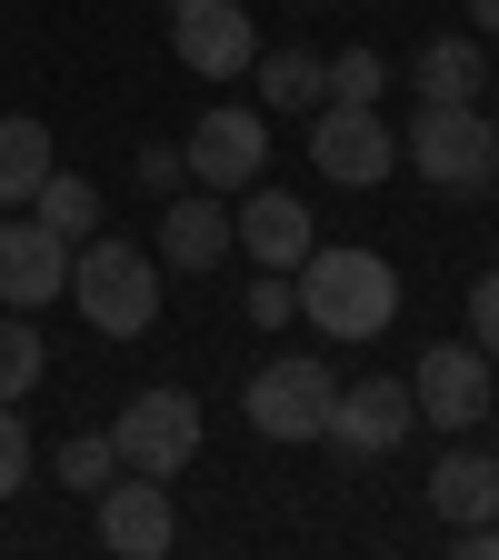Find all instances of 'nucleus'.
<instances>
[{
  "instance_id": "1",
  "label": "nucleus",
  "mask_w": 499,
  "mask_h": 560,
  "mask_svg": "<svg viewBox=\"0 0 499 560\" xmlns=\"http://www.w3.org/2000/svg\"><path fill=\"white\" fill-rule=\"evenodd\" d=\"M290 280H300V311H310L320 340H380L400 320V270L380 250H320L310 241V260Z\"/></svg>"
},
{
  "instance_id": "4",
  "label": "nucleus",
  "mask_w": 499,
  "mask_h": 560,
  "mask_svg": "<svg viewBox=\"0 0 499 560\" xmlns=\"http://www.w3.org/2000/svg\"><path fill=\"white\" fill-rule=\"evenodd\" d=\"M110 451H120V470H151V480H180L190 460H200V400L190 390H130L120 400V420H110Z\"/></svg>"
},
{
  "instance_id": "28",
  "label": "nucleus",
  "mask_w": 499,
  "mask_h": 560,
  "mask_svg": "<svg viewBox=\"0 0 499 560\" xmlns=\"http://www.w3.org/2000/svg\"><path fill=\"white\" fill-rule=\"evenodd\" d=\"M489 451H499V400H489Z\"/></svg>"
},
{
  "instance_id": "16",
  "label": "nucleus",
  "mask_w": 499,
  "mask_h": 560,
  "mask_svg": "<svg viewBox=\"0 0 499 560\" xmlns=\"http://www.w3.org/2000/svg\"><path fill=\"white\" fill-rule=\"evenodd\" d=\"M409 81H419V101H479V91H489V50H479V31H440L430 50L409 60Z\"/></svg>"
},
{
  "instance_id": "25",
  "label": "nucleus",
  "mask_w": 499,
  "mask_h": 560,
  "mask_svg": "<svg viewBox=\"0 0 499 560\" xmlns=\"http://www.w3.org/2000/svg\"><path fill=\"white\" fill-rule=\"evenodd\" d=\"M470 340H479L489 361H499V260H489V270L470 280Z\"/></svg>"
},
{
  "instance_id": "7",
  "label": "nucleus",
  "mask_w": 499,
  "mask_h": 560,
  "mask_svg": "<svg viewBox=\"0 0 499 560\" xmlns=\"http://www.w3.org/2000/svg\"><path fill=\"white\" fill-rule=\"evenodd\" d=\"M489 350L479 340H440V350H419V371H409V410L419 420H430V431H479V420H489Z\"/></svg>"
},
{
  "instance_id": "26",
  "label": "nucleus",
  "mask_w": 499,
  "mask_h": 560,
  "mask_svg": "<svg viewBox=\"0 0 499 560\" xmlns=\"http://www.w3.org/2000/svg\"><path fill=\"white\" fill-rule=\"evenodd\" d=\"M180 180H190V161H180V151H161V140H151V151H140V190H151V200H170Z\"/></svg>"
},
{
  "instance_id": "21",
  "label": "nucleus",
  "mask_w": 499,
  "mask_h": 560,
  "mask_svg": "<svg viewBox=\"0 0 499 560\" xmlns=\"http://www.w3.org/2000/svg\"><path fill=\"white\" fill-rule=\"evenodd\" d=\"M50 470H60V490H81V501H91V490H100V480L120 470V451H110V431H60Z\"/></svg>"
},
{
  "instance_id": "5",
  "label": "nucleus",
  "mask_w": 499,
  "mask_h": 560,
  "mask_svg": "<svg viewBox=\"0 0 499 560\" xmlns=\"http://www.w3.org/2000/svg\"><path fill=\"white\" fill-rule=\"evenodd\" d=\"M310 171H330L340 190H370L400 171V130L380 120V101H320L310 110Z\"/></svg>"
},
{
  "instance_id": "13",
  "label": "nucleus",
  "mask_w": 499,
  "mask_h": 560,
  "mask_svg": "<svg viewBox=\"0 0 499 560\" xmlns=\"http://www.w3.org/2000/svg\"><path fill=\"white\" fill-rule=\"evenodd\" d=\"M70 291V241L40 221H0V311H50Z\"/></svg>"
},
{
  "instance_id": "2",
  "label": "nucleus",
  "mask_w": 499,
  "mask_h": 560,
  "mask_svg": "<svg viewBox=\"0 0 499 560\" xmlns=\"http://www.w3.org/2000/svg\"><path fill=\"white\" fill-rule=\"evenodd\" d=\"M70 301H81V320L100 340H140V330H161V250H140V241H81L70 250Z\"/></svg>"
},
{
  "instance_id": "14",
  "label": "nucleus",
  "mask_w": 499,
  "mask_h": 560,
  "mask_svg": "<svg viewBox=\"0 0 499 560\" xmlns=\"http://www.w3.org/2000/svg\"><path fill=\"white\" fill-rule=\"evenodd\" d=\"M151 250H161V270H221L230 260V200L221 190H170Z\"/></svg>"
},
{
  "instance_id": "23",
  "label": "nucleus",
  "mask_w": 499,
  "mask_h": 560,
  "mask_svg": "<svg viewBox=\"0 0 499 560\" xmlns=\"http://www.w3.org/2000/svg\"><path fill=\"white\" fill-rule=\"evenodd\" d=\"M31 460H40V451H31V420L0 400V501H11V490H31Z\"/></svg>"
},
{
  "instance_id": "11",
  "label": "nucleus",
  "mask_w": 499,
  "mask_h": 560,
  "mask_svg": "<svg viewBox=\"0 0 499 560\" xmlns=\"http://www.w3.org/2000/svg\"><path fill=\"white\" fill-rule=\"evenodd\" d=\"M91 501H100V550H110V560H161V550L180 540L170 490H161L151 470H110Z\"/></svg>"
},
{
  "instance_id": "29",
  "label": "nucleus",
  "mask_w": 499,
  "mask_h": 560,
  "mask_svg": "<svg viewBox=\"0 0 499 560\" xmlns=\"http://www.w3.org/2000/svg\"><path fill=\"white\" fill-rule=\"evenodd\" d=\"M161 11H190V0H161Z\"/></svg>"
},
{
  "instance_id": "12",
  "label": "nucleus",
  "mask_w": 499,
  "mask_h": 560,
  "mask_svg": "<svg viewBox=\"0 0 499 560\" xmlns=\"http://www.w3.org/2000/svg\"><path fill=\"white\" fill-rule=\"evenodd\" d=\"M310 241H320V221H310L300 190H270V180L240 190V210H230V250H240V260H260V270H300Z\"/></svg>"
},
{
  "instance_id": "15",
  "label": "nucleus",
  "mask_w": 499,
  "mask_h": 560,
  "mask_svg": "<svg viewBox=\"0 0 499 560\" xmlns=\"http://www.w3.org/2000/svg\"><path fill=\"white\" fill-rule=\"evenodd\" d=\"M430 501H440V521H450V530L499 521V451H460V441H450V460L430 470Z\"/></svg>"
},
{
  "instance_id": "24",
  "label": "nucleus",
  "mask_w": 499,
  "mask_h": 560,
  "mask_svg": "<svg viewBox=\"0 0 499 560\" xmlns=\"http://www.w3.org/2000/svg\"><path fill=\"white\" fill-rule=\"evenodd\" d=\"M290 311H300V280H290V270H260V280H250V320H260V330H280Z\"/></svg>"
},
{
  "instance_id": "6",
  "label": "nucleus",
  "mask_w": 499,
  "mask_h": 560,
  "mask_svg": "<svg viewBox=\"0 0 499 560\" xmlns=\"http://www.w3.org/2000/svg\"><path fill=\"white\" fill-rule=\"evenodd\" d=\"M330 400H340V381H330V361H310V350L270 361V371L240 390V410H250L260 441H320V431H330Z\"/></svg>"
},
{
  "instance_id": "22",
  "label": "nucleus",
  "mask_w": 499,
  "mask_h": 560,
  "mask_svg": "<svg viewBox=\"0 0 499 560\" xmlns=\"http://www.w3.org/2000/svg\"><path fill=\"white\" fill-rule=\"evenodd\" d=\"M390 91V60L380 50H340L330 60V101H380Z\"/></svg>"
},
{
  "instance_id": "3",
  "label": "nucleus",
  "mask_w": 499,
  "mask_h": 560,
  "mask_svg": "<svg viewBox=\"0 0 499 560\" xmlns=\"http://www.w3.org/2000/svg\"><path fill=\"white\" fill-rule=\"evenodd\" d=\"M400 161H409L419 180L460 190V200H489V190H499V120H489L479 101H419Z\"/></svg>"
},
{
  "instance_id": "20",
  "label": "nucleus",
  "mask_w": 499,
  "mask_h": 560,
  "mask_svg": "<svg viewBox=\"0 0 499 560\" xmlns=\"http://www.w3.org/2000/svg\"><path fill=\"white\" fill-rule=\"evenodd\" d=\"M40 330H31V311H0V400H31L40 390Z\"/></svg>"
},
{
  "instance_id": "18",
  "label": "nucleus",
  "mask_w": 499,
  "mask_h": 560,
  "mask_svg": "<svg viewBox=\"0 0 499 560\" xmlns=\"http://www.w3.org/2000/svg\"><path fill=\"white\" fill-rule=\"evenodd\" d=\"M31 221H40V231H60L70 250H81V241L100 231V190H91L81 171H40V190H31Z\"/></svg>"
},
{
  "instance_id": "9",
  "label": "nucleus",
  "mask_w": 499,
  "mask_h": 560,
  "mask_svg": "<svg viewBox=\"0 0 499 560\" xmlns=\"http://www.w3.org/2000/svg\"><path fill=\"white\" fill-rule=\"evenodd\" d=\"M180 161H190V180L200 190H250L260 171H270V120L260 110H200V130L180 140Z\"/></svg>"
},
{
  "instance_id": "10",
  "label": "nucleus",
  "mask_w": 499,
  "mask_h": 560,
  "mask_svg": "<svg viewBox=\"0 0 499 560\" xmlns=\"http://www.w3.org/2000/svg\"><path fill=\"white\" fill-rule=\"evenodd\" d=\"M419 431V410H409V381H340V400H330V451H349V460H390L400 441Z\"/></svg>"
},
{
  "instance_id": "17",
  "label": "nucleus",
  "mask_w": 499,
  "mask_h": 560,
  "mask_svg": "<svg viewBox=\"0 0 499 560\" xmlns=\"http://www.w3.org/2000/svg\"><path fill=\"white\" fill-rule=\"evenodd\" d=\"M250 81H260L270 110H320V101H330V60H320V50H260Z\"/></svg>"
},
{
  "instance_id": "8",
  "label": "nucleus",
  "mask_w": 499,
  "mask_h": 560,
  "mask_svg": "<svg viewBox=\"0 0 499 560\" xmlns=\"http://www.w3.org/2000/svg\"><path fill=\"white\" fill-rule=\"evenodd\" d=\"M170 50L190 81H250V60H260V31L240 0H190V11H170Z\"/></svg>"
},
{
  "instance_id": "27",
  "label": "nucleus",
  "mask_w": 499,
  "mask_h": 560,
  "mask_svg": "<svg viewBox=\"0 0 499 560\" xmlns=\"http://www.w3.org/2000/svg\"><path fill=\"white\" fill-rule=\"evenodd\" d=\"M470 21H479V40H499V0H470Z\"/></svg>"
},
{
  "instance_id": "19",
  "label": "nucleus",
  "mask_w": 499,
  "mask_h": 560,
  "mask_svg": "<svg viewBox=\"0 0 499 560\" xmlns=\"http://www.w3.org/2000/svg\"><path fill=\"white\" fill-rule=\"evenodd\" d=\"M40 171H50V130L31 110H11V120H0V210H31Z\"/></svg>"
}]
</instances>
